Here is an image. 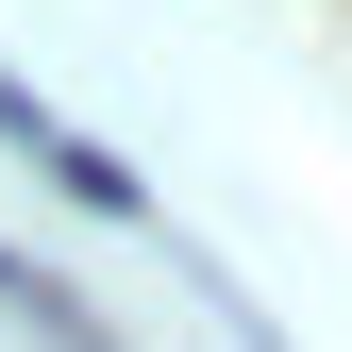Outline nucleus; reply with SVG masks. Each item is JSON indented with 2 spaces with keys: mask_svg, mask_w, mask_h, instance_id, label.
I'll list each match as a JSON object with an SVG mask.
<instances>
[{
  "mask_svg": "<svg viewBox=\"0 0 352 352\" xmlns=\"http://www.w3.org/2000/svg\"><path fill=\"white\" fill-rule=\"evenodd\" d=\"M0 135H17L34 168H51V185H67L84 218H135V201H151V185H135V168H118L101 135H67V118H51V101H34V84H17V67H0Z\"/></svg>",
  "mask_w": 352,
  "mask_h": 352,
  "instance_id": "obj_1",
  "label": "nucleus"
},
{
  "mask_svg": "<svg viewBox=\"0 0 352 352\" xmlns=\"http://www.w3.org/2000/svg\"><path fill=\"white\" fill-rule=\"evenodd\" d=\"M0 302H17V319H34V336H51V352H118V336H101V319H84V302H67V285H34V269H17V252H0Z\"/></svg>",
  "mask_w": 352,
  "mask_h": 352,
  "instance_id": "obj_2",
  "label": "nucleus"
}]
</instances>
